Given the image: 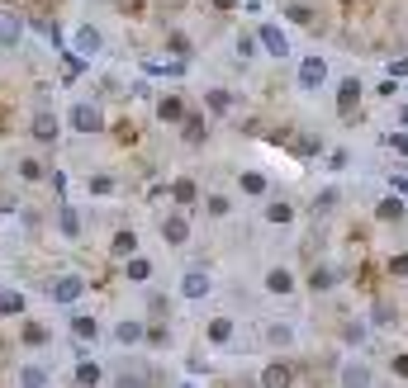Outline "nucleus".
<instances>
[{
  "mask_svg": "<svg viewBox=\"0 0 408 388\" xmlns=\"http://www.w3.org/2000/svg\"><path fill=\"white\" fill-rule=\"evenodd\" d=\"M86 289H91V280H86L81 270H57V275L47 280V298H52V303H62V308H76Z\"/></svg>",
  "mask_w": 408,
  "mask_h": 388,
  "instance_id": "obj_1",
  "label": "nucleus"
},
{
  "mask_svg": "<svg viewBox=\"0 0 408 388\" xmlns=\"http://www.w3.org/2000/svg\"><path fill=\"white\" fill-rule=\"evenodd\" d=\"M176 294L186 298V303H204V298H214V275L204 265H186L181 280H176Z\"/></svg>",
  "mask_w": 408,
  "mask_h": 388,
  "instance_id": "obj_2",
  "label": "nucleus"
},
{
  "mask_svg": "<svg viewBox=\"0 0 408 388\" xmlns=\"http://www.w3.org/2000/svg\"><path fill=\"white\" fill-rule=\"evenodd\" d=\"M337 388H375V365L361 355H346L337 365Z\"/></svg>",
  "mask_w": 408,
  "mask_h": 388,
  "instance_id": "obj_3",
  "label": "nucleus"
},
{
  "mask_svg": "<svg viewBox=\"0 0 408 388\" xmlns=\"http://www.w3.org/2000/svg\"><path fill=\"white\" fill-rule=\"evenodd\" d=\"M233 336H237V317L233 312H214V317L204 322V346H209V351H228Z\"/></svg>",
  "mask_w": 408,
  "mask_h": 388,
  "instance_id": "obj_4",
  "label": "nucleus"
},
{
  "mask_svg": "<svg viewBox=\"0 0 408 388\" xmlns=\"http://www.w3.org/2000/svg\"><path fill=\"white\" fill-rule=\"evenodd\" d=\"M157 233L166 247H190V237H195V228H190V218L181 213V208H171V213L157 223Z\"/></svg>",
  "mask_w": 408,
  "mask_h": 388,
  "instance_id": "obj_5",
  "label": "nucleus"
},
{
  "mask_svg": "<svg viewBox=\"0 0 408 388\" xmlns=\"http://www.w3.org/2000/svg\"><path fill=\"white\" fill-rule=\"evenodd\" d=\"M295 218H299L295 199H280V194H266V204H261V223H266V228H295Z\"/></svg>",
  "mask_w": 408,
  "mask_h": 388,
  "instance_id": "obj_6",
  "label": "nucleus"
},
{
  "mask_svg": "<svg viewBox=\"0 0 408 388\" xmlns=\"http://www.w3.org/2000/svg\"><path fill=\"white\" fill-rule=\"evenodd\" d=\"M261 284H266L271 298H295V289H299V280H295V270H290V265H271Z\"/></svg>",
  "mask_w": 408,
  "mask_h": 388,
  "instance_id": "obj_7",
  "label": "nucleus"
},
{
  "mask_svg": "<svg viewBox=\"0 0 408 388\" xmlns=\"http://www.w3.org/2000/svg\"><path fill=\"white\" fill-rule=\"evenodd\" d=\"M256 388H295V370H290V360H266L261 374H256Z\"/></svg>",
  "mask_w": 408,
  "mask_h": 388,
  "instance_id": "obj_8",
  "label": "nucleus"
},
{
  "mask_svg": "<svg viewBox=\"0 0 408 388\" xmlns=\"http://www.w3.org/2000/svg\"><path fill=\"white\" fill-rule=\"evenodd\" d=\"M142 336H147V322H142V317H119V322L110 327V341L114 346H142Z\"/></svg>",
  "mask_w": 408,
  "mask_h": 388,
  "instance_id": "obj_9",
  "label": "nucleus"
},
{
  "mask_svg": "<svg viewBox=\"0 0 408 388\" xmlns=\"http://www.w3.org/2000/svg\"><path fill=\"white\" fill-rule=\"evenodd\" d=\"M67 331H72L76 341H100V336H105V322H100L95 312H72V317H67Z\"/></svg>",
  "mask_w": 408,
  "mask_h": 388,
  "instance_id": "obj_10",
  "label": "nucleus"
},
{
  "mask_svg": "<svg viewBox=\"0 0 408 388\" xmlns=\"http://www.w3.org/2000/svg\"><path fill=\"white\" fill-rule=\"evenodd\" d=\"M323 81H328V62H323V57H304V62H299V90L304 95L323 90Z\"/></svg>",
  "mask_w": 408,
  "mask_h": 388,
  "instance_id": "obj_11",
  "label": "nucleus"
},
{
  "mask_svg": "<svg viewBox=\"0 0 408 388\" xmlns=\"http://www.w3.org/2000/svg\"><path fill=\"white\" fill-rule=\"evenodd\" d=\"M15 388H52V370H47L43 360H29V365H19Z\"/></svg>",
  "mask_w": 408,
  "mask_h": 388,
  "instance_id": "obj_12",
  "label": "nucleus"
},
{
  "mask_svg": "<svg viewBox=\"0 0 408 388\" xmlns=\"http://www.w3.org/2000/svg\"><path fill=\"white\" fill-rule=\"evenodd\" d=\"M105 379H110V374H105L100 360H76V365H72V384L76 388H100Z\"/></svg>",
  "mask_w": 408,
  "mask_h": 388,
  "instance_id": "obj_13",
  "label": "nucleus"
},
{
  "mask_svg": "<svg viewBox=\"0 0 408 388\" xmlns=\"http://www.w3.org/2000/svg\"><path fill=\"white\" fill-rule=\"evenodd\" d=\"M72 128H76V133H100V128H105L100 105H72Z\"/></svg>",
  "mask_w": 408,
  "mask_h": 388,
  "instance_id": "obj_14",
  "label": "nucleus"
},
{
  "mask_svg": "<svg viewBox=\"0 0 408 388\" xmlns=\"http://www.w3.org/2000/svg\"><path fill=\"white\" fill-rule=\"evenodd\" d=\"M237 189H242V194H251V199H266V194H271V175L256 171V166H247V171L237 175Z\"/></svg>",
  "mask_w": 408,
  "mask_h": 388,
  "instance_id": "obj_15",
  "label": "nucleus"
},
{
  "mask_svg": "<svg viewBox=\"0 0 408 388\" xmlns=\"http://www.w3.org/2000/svg\"><path fill=\"white\" fill-rule=\"evenodd\" d=\"M24 308H29V294L15 284H0V317H24Z\"/></svg>",
  "mask_w": 408,
  "mask_h": 388,
  "instance_id": "obj_16",
  "label": "nucleus"
},
{
  "mask_svg": "<svg viewBox=\"0 0 408 388\" xmlns=\"http://www.w3.org/2000/svg\"><path fill=\"white\" fill-rule=\"evenodd\" d=\"M33 142H57V133H62V124H57V114H47V109H38L33 114V124H29Z\"/></svg>",
  "mask_w": 408,
  "mask_h": 388,
  "instance_id": "obj_17",
  "label": "nucleus"
},
{
  "mask_svg": "<svg viewBox=\"0 0 408 388\" xmlns=\"http://www.w3.org/2000/svg\"><path fill=\"white\" fill-rule=\"evenodd\" d=\"M57 233H62L67 242H81V237H86V223H81V213L72 208V204H62V208H57Z\"/></svg>",
  "mask_w": 408,
  "mask_h": 388,
  "instance_id": "obj_18",
  "label": "nucleus"
},
{
  "mask_svg": "<svg viewBox=\"0 0 408 388\" xmlns=\"http://www.w3.org/2000/svg\"><path fill=\"white\" fill-rule=\"evenodd\" d=\"M204 218H214V223L233 218V194H223V189H209V194H204Z\"/></svg>",
  "mask_w": 408,
  "mask_h": 388,
  "instance_id": "obj_19",
  "label": "nucleus"
},
{
  "mask_svg": "<svg viewBox=\"0 0 408 388\" xmlns=\"http://www.w3.org/2000/svg\"><path fill=\"white\" fill-rule=\"evenodd\" d=\"M124 275H128V280H133V284H152V275H157V265L147 261L142 251H133V256H128V261H124Z\"/></svg>",
  "mask_w": 408,
  "mask_h": 388,
  "instance_id": "obj_20",
  "label": "nucleus"
},
{
  "mask_svg": "<svg viewBox=\"0 0 408 388\" xmlns=\"http://www.w3.org/2000/svg\"><path fill=\"white\" fill-rule=\"evenodd\" d=\"M133 251H138V233H133V228H119V233L110 237V256H114L119 265H124L128 256H133Z\"/></svg>",
  "mask_w": 408,
  "mask_h": 388,
  "instance_id": "obj_21",
  "label": "nucleus"
},
{
  "mask_svg": "<svg viewBox=\"0 0 408 388\" xmlns=\"http://www.w3.org/2000/svg\"><path fill=\"white\" fill-rule=\"evenodd\" d=\"M105 384L110 388H147V370H142V365H128V370H114Z\"/></svg>",
  "mask_w": 408,
  "mask_h": 388,
  "instance_id": "obj_22",
  "label": "nucleus"
},
{
  "mask_svg": "<svg viewBox=\"0 0 408 388\" xmlns=\"http://www.w3.org/2000/svg\"><path fill=\"white\" fill-rule=\"evenodd\" d=\"M186 100H181V95H166V100H157V119L162 124H186Z\"/></svg>",
  "mask_w": 408,
  "mask_h": 388,
  "instance_id": "obj_23",
  "label": "nucleus"
},
{
  "mask_svg": "<svg viewBox=\"0 0 408 388\" xmlns=\"http://www.w3.org/2000/svg\"><path fill=\"white\" fill-rule=\"evenodd\" d=\"M375 218H380V223H404V218H408V204L394 199V194H385V199L375 204Z\"/></svg>",
  "mask_w": 408,
  "mask_h": 388,
  "instance_id": "obj_24",
  "label": "nucleus"
},
{
  "mask_svg": "<svg viewBox=\"0 0 408 388\" xmlns=\"http://www.w3.org/2000/svg\"><path fill=\"white\" fill-rule=\"evenodd\" d=\"M181 138H186V147H200V142L209 138V124H204L200 114H186V124H181Z\"/></svg>",
  "mask_w": 408,
  "mask_h": 388,
  "instance_id": "obj_25",
  "label": "nucleus"
},
{
  "mask_svg": "<svg viewBox=\"0 0 408 388\" xmlns=\"http://www.w3.org/2000/svg\"><path fill=\"white\" fill-rule=\"evenodd\" d=\"M204 105H209V114H219V119H223V114H233L237 100H233V90H219V86H214V90H204Z\"/></svg>",
  "mask_w": 408,
  "mask_h": 388,
  "instance_id": "obj_26",
  "label": "nucleus"
},
{
  "mask_svg": "<svg viewBox=\"0 0 408 388\" xmlns=\"http://www.w3.org/2000/svg\"><path fill=\"white\" fill-rule=\"evenodd\" d=\"M19 341H24V346H33V351H43V346H52V331H47L43 322H24Z\"/></svg>",
  "mask_w": 408,
  "mask_h": 388,
  "instance_id": "obj_27",
  "label": "nucleus"
},
{
  "mask_svg": "<svg viewBox=\"0 0 408 388\" xmlns=\"http://www.w3.org/2000/svg\"><path fill=\"white\" fill-rule=\"evenodd\" d=\"M266 346L290 351V346H295V327H290V322H271V327H266Z\"/></svg>",
  "mask_w": 408,
  "mask_h": 388,
  "instance_id": "obj_28",
  "label": "nucleus"
},
{
  "mask_svg": "<svg viewBox=\"0 0 408 388\" xmlns=\"http://www.w3.org/2000/svg\"><path fill=\"white\" fill-rule=\"evenodd\" d=\"M15 171H19V180H24V185H38V180L47 175V166L38 161V156H19V166H15Z\"/></svg>",
  "mask_w": 408,
  "mask_h": 388,
  "instance_id": "obj_29",
  "label": "nucleus"
},
{
  "mask_svg": "<svg viewBox=\"0 0 408 388\" xmlns=\"http://www.w3.org/2000/svg\"><path fill=\"white\" fill-rule=\"evenodd\" d=\"M356 100H361V81L351 76V81H342V95H337V109H342V114H351V109H356Z\"/></svg>",
  "mask_w": 408,
  "mask_h": 388,
  "instance_id": "obj_30",
  "label": "nucleus"
},
{
  "mask_svg": "<svg viewBox=\"0 0 408 388\" xmlns=\"http://www.w3.org/2000/svg\"><path fill=\"white\" fill-rule=\"evenodd\" d=\"M390 374L399 379V384H408V351H394L390 355Z\"/></svg>",
  "mask_w": 408,
  "mask_h": 388,
  "instance_id": "obj_31",
  "label": "nucleus"
},
{
  "mask_svg": "<svg viewBox=\"0 0 408 388\" xmlns=\"http://www.w3.org/2000/svg\"><path fill=\"white\" fill-rule=\"evenodd\" d=\"M332 284H337V270H332V265L314 270V294H323V289H332Z\"/></svg>",
  "mask_w": 408,
  "mask_h": 388,
  "instance_id": "obj_32",
  "label": "nucleus"
},
{
  "mask_svg": "<svg viewBox=\"0 0 408 388\" xmlns=\"http://www.w3.org/2000/svg\"><path fill=\"white\" fill-rule=\"evenodd\" d=\"M261 38H266V47L276 52V57H285V52H290V43H285V33H276V29H261Z\"/></svg>",
  "mask_w": 408,
  "mask_h": 388,
  "instance_id": "obj_33",
  "label": "nucleus"
},
{
  "mask_svg": "<svg viewBox=\"0 0 408 388\" xmlns=\"http://www.w3.org/2000/svg\"><path fill=\"white\" fill-rule=\"evenodd\" d=\"M86 189H91V194H114V175H95V180H86Z\"/></svg>",
  "mask_w": 408,
  "mask_h": 388,
  "instance_id": "obj_34",
  "label": "nucleus"
},
{
  "mask_svg": "<svg viewBox=\"0 0 408 388\" xmlns=\"http://www.w3.org/2000/svg\"><path fill=\"white\" fill-rule=\"evenodd\" d=\"M171 194H176V204H190V199H195V180H190V175H181Z\"/></svg>",
  "mask_w": 408,
  "mask_h": 388,
  "instance_id": "obj_35",
  "label": "nucleus"
},
{
  "mask_svg": "<svg viewBox=\"0 0 408 388\" xmlns=\"http://www.w3.org/2000/svg\"><path fill=\"white\" fill-rule=\"evenodd\" d=\"M76 47H81V52H100V33H95V29H81V33H76Z\"/></svg>",
  "mask_w": 408,
  "mask_h": 388,
  "instance_id": "obj_36",
  "label": "nucleus"
},
{
  "mask_svg": "<svg viewBox=\"0 0 408 388\" xmlns=\"http://www.w3.org/2000/svg\"><path fill=\"white\" fill-rule=\"evenodd\" d=\"M0 43L10 47V43H19V24H10V19H0Z\"/></svg>",
  "mask_w": 408,
  "mask_h": 388,
  "instance_id": "obj_37",
  "label": "nucleus"
},
{
  "mask_svg": "<svg viewBox=\"0 0 408 388\" xmlns=\"http://www.w3.org/2000/svg\"><path fill=\"white\" fill-rule=\"evenodd\" d=\"M390 275H404V280H408V251H399V256H390Z\"/></svg>",
  "mask_w": 408,
  "mask_h": 388,
  "instance_id": "obj_38",
  "label": "nucleus"
},
{
  "mask_svg": "<svg viewBox=\"0 0 408 388\" xmlns=\"http://www.w3.org/2000/svg\"><path fill=\"white\" fill-rule=\"evenodd\" d=\"M385 142H390V147H394V152H399V156H408V133H390V138H385Z\"/></svg>",
  "mask_w": 408,
  "mask_h": 388,
  "instance_id": "obj_39",
  "label": "nucleus"
},
{
  "mask_svg": "<svg viewBox=\"0 0 408 388\" xmlns=\"http://www.w3.org/2000/svg\"><path fill=\"white\" fill-rule=\"evenodd\" d=\"M390 185H394V189H404V194H408V175H390Z\"/></svg>",
  "mask_w": 408,
  "mask_h": 388,
  "instance_id": "obj_40",
  "label": "nucleus"
},
{
  "mask_svg": "<svg viewBox=\"0 0 408 388\" xmlns=\"http://www.w3.org/2000/svg\"><path fill=\"white\" fill-rule=\"evenodd\" d=\"M214 5H219V10H228V5H233V0H214Z\"/></svg>",
  "mask_w": 408,
  "mask_h": 388,
  "instance_id": "obj_41",
  "label": "nucleus"
},
{
  "mask_svg": "<svg viewBox=\"0 0 408 388\" xmlns=\"http://www.w3.org/2000/svg\"><path fill=\"white\" fill-rule=\"evenodd\" d=\"M181 388H195V384H181Z\"/></svg>",
  "mask_w": 408,
  "mask_h": 388,
  "instance_id": "obj_42",
  "label": "nucleus"
}]
</instances>
